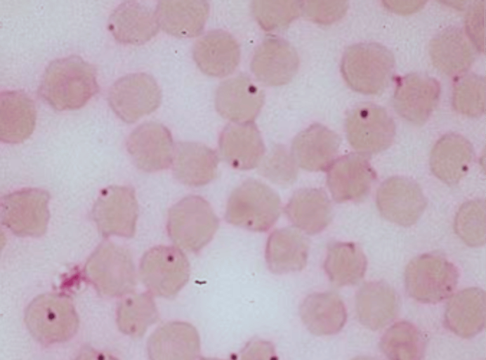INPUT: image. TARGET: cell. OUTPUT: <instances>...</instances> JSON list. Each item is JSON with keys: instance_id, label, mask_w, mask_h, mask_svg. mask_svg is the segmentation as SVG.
I'll return each mask as SVG.
<instances>
[{"instance_id": "obj_45", "label": "cell", "mask_w": 486, "mask_h": 360, "mask_svg": "<svg viewBox=\"0 0 486 360\" xmlns=\"http://www.w3.org/2000/svg\"><path fill=\"white\" fill-rule=\"evenodd\" d=\"M75 360H119L114 356L93 349H86Z\"/></svg>"}, {"instance_id": "obj_19", "label": "cell", "mask_w": 486, "mask_h": 360, "mask_svg": "<svg viewBox=\"0 0 486 360\" xmlns=\"http://www.w3.org/2000/svg\"><path fill=\"white\" fill-rule=\"evenodd\" d=\"M341 144L339 136L325 126L315 123L301 131L291 143L290 154L301 168L323 171L330 166Z\"/></svg>"}, {"instance_id": "obj_32", "label": "cell", "mask_w": 486, "mask_h": 360, "mask_svg": "<svg viewBox=\"0 0 486 360\" xmlns=\"http://www.w3.org/2000/svg\"><path fill=\"white\" fill-rule=\"evenodd\" d=\"M285 212L298 229L309 235L324 230L332 217L331 204L327 193L317 188L296 191L288 202Z\"/></svg>"}, {"instance_id": "obj_10", "label": "cell", "mask_w": 486, "mask_h": 360, "mask_svg": "<svg viewBox=\"0 0 486 360\" xmlns=\"http://www.w3.org/2000/svg\"><path fill=\"white\" fill-rule=\"evenodd\" d=\"M107 100L117 117L131 124L158 108L162 93L152 75L136 72L115 81L110 88Z\"/></svg>"}, {"instance_id": "obj_26", "label": "cell", "mask_w": 486, "mask_h": 360, "mask_svg": "<svg viewBox=\"0 0 486 360\" xmlns=\"http://www.w3.org/2000/svg\"><path fill=\"white\" fill-rule=\"evenodd\" d=\"M473 156V147L468 139L460 134H447L432 149L431 169L442 181L455 184L467 174Z\"/></svg>"}, {"instance_id": "obj_9", "label": "cell", "mask_w": 486, "mask_h": 360, "mask_svg": "<svg viewBox=\"0 0 486 360\" xmlns=\"http://www.w3.org/2000/svg\"><path fill=\"white\" fill-rule=\"evenodd\" d=\"M345 129L351 146L363 155L384 150L395 134V122L388 112L370 103H361L348 112Z\"/></svg>"}, {"instance_id": "obj_25", "label": "cell", "mask_w": 486, "mask_h": 360, "mask_svg": "<svg viewBox=\"0 0 486 360\" xmlns=\"http://www.w3.org/2000/svg\"><path fill=\"white\" fill-rule=\"evenodd\" d=\"M218 157L215 150L196 142H178L175 145L173 173L180 183L198 187L211 182L216 176Z\"/></svg>"}, {"instance_id": "obj_34", "label": "cell", "mask_w": 486, "mask_h": 360, "mask_svg": "<svg viewBox=\"0 0 486 360\" xmlns=\"http://www.w3.org/2000/svg\"><path fill=\"white\" fill-rule=\"evenodd\" d=\"M367 265L366 257L357 245L336 242L328 248L324 268L333 284L346 286L358 283L364 276Z\"/></svg>"}, {"instance_id": "obj_42", "label": "cell", "mask_w": 486, "mask_h": 360, "mask_svg": "<svg viewBox=\"0 0 486 360\" xmlns=\"http://www.w3.org/2000/svg\"><path fill=\"white\" fill-rule=\"evenodd\" d=\"M485 2H473L466 15V29L472 44L480 51L485 50Z\"/></svg>"}, {"instance_id": "obj_3", "label": "cell", "mask_w": 486, "mask_h": 360, "mask_svg": "<svg viewBox=\"0 0 486 360\" xmlns=\"http://www.w3.org/2000/svg\"><path fill=\"white\" fill-rule=\"evenodd\" d=\"M280 209V198L274 190L260 181L248 179L230 193L225 219L234 226L264 232L277 220Z\"/></svg>"}, {"instance_id": "obj_37", "label": "cell", "mask_w": 486, "mask_h": 360, "mask_svg": "<svg viewBox=\"0 0 486 360\" xmlns=\"http://www.w3.org/2000/svg\"><path fill=\"white\" fill-rule=\"evenodd\" d=\"M452 105L463 115L481 116L485 110V78L473 73L459 77L454 85Z\"/></svg>"}, {"instance_id": "obj_46", "label": "cell", "mask_w": 486, "mask_h": 360, "mask_svg": "<svg viewBox=\"0 0 486 360\" xmlns=\"http://www.w3.org/2000/svg\"><path fill=\"white\" fill-rule=\"evenodd\" d=\"M352 360H377L375 358L369 356H359Z\"/></svg>"}, {"instance_id": "obj_14", "label": "cell", "mask_w": 486, "mask_h": 360, "mask_svg": "<svg viewBox=\"0 0 486 360\" xmlns=\"http://www.w3.org/2000/svg\"><path fill=\"white\" fill-rule=\"evenodd\" d=\"M174 148L169 130L155 122L138 126L126 141V149L133 162L146 172L169 168L173 162Z\"/></svg>"}, {"instance_id": "obj_20", "label": "cell", "mask_w": 486, "mask_h": 360, "mask_svg": "<svg viewBox=\"0 0 486 360\" xmlns=\"http://www.w3.org/2000/svg\"><path fill=\"white\" fill-rule=\"evenodd\" d=\"M150 360H197L200 338L191 323L174 321L157 328L147 342Z\"/></svg>"}, {"instance_id": "obj_13", "label": "cell", "mask_w": 486, "mask_h": 360, "mask_svg": "<svg viewBox=\"0 0 486 360\" xmlns=\"http://www.w3.org/2000/svg\"><path fill=\"white\" fill-rule=\"evenodd\" d=\"M376 202L381 215L388 221L403 226L414 224L427 205L420 186L405 176H392L379 187Z\"/></svg>"}, {"instance_id": "obj_5", "label": "cell", "mask_w": 486, "mask_h": 360, "mask_svg": "<svg viewBox=\"0 0 486 360\" xmlns=\"http://www.w3.org/2000/svg\"><path fill=\"white\" fill-rule=\"evenodd\" d=\"M458 280L457 267L445 257L435 253L414 257L405 273L407 293L422 303L434 304L448 298L454 291Z\"/></svg>"}, {"instance_id": "obj_47", "label": "cell", "mask_w": 486, "mask_h": 360, "mask_svg": "<svg viewBox=\"0 0 486 360\" xmlns=\"http://www.w3.org/2000/svg\"><path fill=\"white\" fill-rule=\"evenodd\" d=\"M200 360H223V359H220L218 358L202 357L200 359Z\"/></svg>"}, {"instance_id": "obj_38", "label": "cell", "mask_w": 486, "mask_h": 360, "mask_svg": "<svg viewBox=\"0 0 486 360\" xmlns=\"http://www.w3.org/2000/svg\"><path fill=\"white\" fill-rule=\"evenodd\" d=\"M454 229L468 245L479 247L485 244V201L471 200L459 209L454 219Z\"/></svg>"}, {"instance_id": "obj_31", "label": "cell", "mask_w": 486, "mask_h": 360, "mask_svg": "<svg viewBox=\"0 0 486 360\" xmlns=\"http://www.w3.org/2000/svg\"><path fill=\"white\" fill-rule=\"evenodd\" d=\"M429 53L436 68L449 76L464 73L475 56L473 46L457 27H449L436 34L431 41Z\"/></svg>"}, {"instance_id": "obj_2", "label": "cell", "mask_w": 486, "mask_h": 360, "mask_svg": "<svg viewBox=\"0 0 486 360\" xmlns=\"http://www.w3.org/2000/svg\"><path fill=\"white\" fill-rule=\"evenodd\" d=\"M395 59L386 46L375 42L350 46L341 64L342 75L348 86L364 94H379L389 85L394 73Z\"/></svg>"}, {"instance_id": "obj_7", "label": "cell", "mask_w": 486, "mask_h": 360, "mask_svg": "<svg viewBox=\"0 0 486 360\" xmlns=\"http://www.w3.org/2000/svg\"><path fill=\"white\" fill-rule=\"evenodd\" d=\"M84 272L99 292L109 297L133 292L136 269L130 252L117 244H100L87 260Z\"/></svg>"}, {"instance_id": "obj_24", "label": "cell", "mask_w": 486, "mask_h": 360, "mask_svg": "<svg viewBox=\"0 0 486 360\" xmlns=\"http://www.w3.org/2000/svg\"><path fill=\"white\" fill-rule=\"evenodd\" d=\"M37 120L34 101L23 90H6L0 94V140L15 144L33 133Z\"/></svg>"}, {"instance_id": "obj_39", "label": "cell", "mask_w": 486, "mask_h": 360, "mask_svg": "<svg viewBox=\"0 0 486 360\" xmlns=\"http://www.w3.org/2000/svg\"><path fill=\"white\" fill-rule=\"evenodd\" d=\"M251 12L259 25L265 31L287 27L301 13V1H254Z\"/></svg>"}, {"instance_id": "obj_8", "label": "cell", "mask_w": 486, "mask_h": 360, "mask_svg": "<svg viewBox=\"0 0 486 360\" xmlns=\"http://www.w3.org/2000/svg\"><path fill=\"white\" fill-rule=\"evenodd\" d=\"M139 274L143 283L152 294L171 299L188 282L190 269L181 249L158 245L143 255Z\"/></svg>"}, {"instance_id": "obj_11", "label": "cell", "mask_w": 486, "mask_h": 360, "mask_svg": "<svg viewBox=\"0 0 486 360\" xmlns=\"http://www.w3.org/2000/svg\"><path fill=\"white\" fill-rule=\"evenodd\" d=\"M49 193L39 188H25L4 195L1 219L18 236L39 237L45 233L49 219Z\"/></svg>"}, {"instance_id": "obj_16", "label": "cell", "mask_w": 486, "mask_h": 360, "mask_svg": "<svg viewBox=\"0 0 486 360\" xmlns=\"http://www.w3.org/2000/svg\"><path fill=\"white\" fill-rule=\"evenodd\" d=\"M298 64V53L289 41L269 35L256 49L250 67L258 81L277 86L284 85L293 79Z\"/></svg>"}, {"instance_id": "obj_4", "label": "cell", "mask_w": 486, "mask_h": 360, "mask_svg": "<svg viewBox=\"0 0 486 360\" xmlns=\"http://www.w3.org/2000/svg\"><path fill=\"white\" fill-rule=\"evenodd\" d=\"M219 219L211 205L199 195H188L169 210L167 232L180 249L198 252L212 240Z\"/></svg>"}, {"instance_id": "obj_43", "label": "cell", "mask_w": 486, "mask_h": 360, "mask_svg": "<svg viewBox=\"0 0 486 360\" xmlns=\"http://www.w3.org/2000/svg\"><path fill=\"white\" fill-rule=\"evenodd\" d=\"M240 360H278V358L270 342L254 338L241 351Z\"/></svg>"}, {"instance_id": "obj_35", "label": "cell", "mask_w": 486, "mask_h": 360, "mask_svg": "<svg viewBox=\"0 0 486 360\" xmlns=\"http://www.w3.org/2000/svg\"><path fill=\"white\" fill-rule=\"evenodd\" d=\"M380 348L388 360H422L426 341L414 324L402 321L393 324L384 333Z\"/></svg>"}, {"instance_id": "obj_36", "label": "cell", "mask_w": 486, "mask_h": 360, "mask_svg": "<svg viewBox=\"0 0 486 360\" xmlns=\"http://www.w3.org/2000/svg\"><path fill=\"white\" fill-rule=\"evenodd\" d=\"M157 319V309L149 293L131 295L118 304L117 325L120 331L126 335L140 337Z\"/></svg>"}, {"instance_id": "obj_17", "label": "cell", "mask_w": 486, "mask_h": 360, "mask_svg": "<svg viewBox=\"0 0 486 360\" xmlns=\"http://www.w3.org/2000/svg\"><path fill=\"white\" fill-rule=\"evenodd\" d=\"M327 169V186L337 202L364 198L376 179L375 171L361 153L343 155L333 161Z\"/></svg>"}, {"instance_id": "obj_30", "label": "cell", "mask_w": 486, "mask_h": 360, "mask_svg": "<svg viewBox=\"0 0 486 360\" xmlns=\"http://www.w3.org/2000/svg\"><path fill=\"white\" fill-rule=\"evenodd\" d=\"M265 257L268 267L273 274L301 271L307 264L308 242L296 228L277 229L268 238Z\"/></svg>"}, {"instance_id": "obj_23", "label": "cell", "mask_w": 486, "mask_h": 360, "mask_svg": "<svg viewBox=\"0 0 486 360\" xmlns=\"http://www.w3.org/2000/svg\"><path fill=\"white\" fill-rule=\"evenodd\" d=\"M192 56L204 74L223 77L232 73L240 60V49L236 39L228 32H208L195 44Z\"/></svg>"}, {"instance_id": "obj_27", "label": "cell", "mask_w": 486, "mask_h": 360, "mask_svg": "<svg viewBox=\"0 0 486 360\" xmlns=\"http://www.w3.org/2000/svg\"><path fill=\"white\" fill-rule=\"evenodd\" d=\"M155 13L159 27L179 38L199 36L209 13L206 1H160Z\"/></svg>"}, {"instance_id": "obj_22", "label": "cell", "mask_w": 486, "mask_h": 360, "mask_svg": "<svg viewBox=\"0 0 486 360\" xmlns=\"http://www.w3.org/2000/svg\"><path fill=\"white\" fill-rule=\"evenodd\" d=\"M218 144L223 160L239 170L258 166L265 153L262 137L253 122L228 124L220 135Z\"/></svg>"}, {"instance_id": "obj_1", "label": "cell", "mask_w": 486, "mask_h": 360, "mask_svg": "<svg viewBox=\"0 0 486 360\" xmlns=\"http://www.w3.org/2000/svg\"><path fill=\"white\" fill-rule=\"evenodd\" d=\"M98 91L95 67L77 55L51 61L38 89L40 97L58 111L82 108Z\"/></svg>"}, {"instance_id": "obj_40", "label": "cell", "mask_w": 486, "mask_h": 360, "mask_svg": "<svg viewBox=\"0 0 486 360\" xmlns=\"http://www.w3.org/2000/svg\"><path fill=\"white\" fill-rule=\"evenodd\" d=\"M260 164V174L275 184L289 186L297 179V165L284 146H274Z\"/></svg>"}, {"instance_id": "obj_6", "label": "cell", "mask_w": 486, "mask_h": 360, "mask_svg": "<svg viewBox=\"0 0 486 360\" xmlns=\"http://www.w3.org/2000/svg\"><path fill=\"white\" fill-rule=\"evenodd\" d=\"M25 321L31 335L46 345L67 340L79 326L78 316L70 299L49 293L30 302L25 312Z\"/></svg>"}, {"instance_id": "obj_15", "label": "cell", "mask_w": 486, "mask_h": 360, "mask_svg": "<svg viewBox=\"0 0 486 360\" xmlns=\"http://www.w3.org/2000/svg\"><path fill=\"white\" fill-rule=\"evenodd\" d=\"M440 93L438 81L423 73H410L400 78L393 103L397 113L406 120L423 124L437 105Z\"/></svg>"}, {"instance_id": "obj_12", "label": "cell", "mask_w": 486, "mask_h": 360, "mask_svg": "<svg viewBox=\"0 0 486 360\" xmlns=\"http://www.w3.org/2000/svg\"><path fill=\"white\" fill-rule=\"evenodd\" d=\"M91 215L103 236L133 237L138 217L134 190L119 186L105 188L98 196Z\"/></svg>"}, {"instance_id": "obj_21", "label": "cell", "mask_w": 486, "mask_h": 360, "mask_svg": "<svg viewBox=\"0 0 486 360\" xmlns=\"http://www.w3.org/2000/svg\"><path fill=\"white\" fill-rule=\"evenodd\" d=\"M107 28L116 41L124 44L141 45L159 31L156 13L137 1L121 3L110 14Z\"/></svg>"}, {"instance_id": "obj_41", "label": "cell", "mask_w": 486, "mask_h": 360, "mask_svg": "<svg viewBox=\"0 0 486 360\" xmlns=\"http://www.w3.org/2000/svg\"><path fill=\"white\" fill-rule=\"evenodd\" d=\"M348 7L347 1H301L304 15L320 24H330L339 20L345 15Z\"/></svg>"}, {"instance_id": "obj_44", "label": "cell", "mask_w": 486, "mask_h": 360, "mask_svg": "<svg viewBox=\"0 0 486 360\" xmlns=\"http://www.w3.org/2000/svg\"><path fill=\"white\" fill-rule=\"evenodd\" d=\"M426 2L422 1H383L385 6L395 13L409 14L418 11L423 7Z\"/></svg>"}, {"instance_id": "obj_29", "label": "cell", "mask_w": 486, "mask_h": 360, "mask_svg": "<svg viewBox=\"0 0 486 360\" xmlns=\"http://www.w3.org/2000/svg\"><path fill=\"white\" fill-rule=\"evenodd\" d=\"M399 300L395 290L384 281H371L359 289L355 309L359 321L365 327L379 330L396 316Z\"/></svg>"}, {"instance_id": "obj_28", "label": "cell", "mask_w": 486, "mask_h": 360, "mask_svg": "<svg viewBox=\"0 0 486 360\" xmlns=\"http://www.w3.org/2000/svg\"><path fill=\"white\" fill-rule=\"evenodd\" d=\"M447 328L456 335L471 338L485 323V292L476 287L464 289L448 301L445 312Z\"/></svg>"}, {"instance_id": "obj_33", "label": "cell", "mask_w": 486, "mask_h": 360, "mask_svg": "<svg viewBox=\"0 0 486 360\" xmlns=\"http://www.w3.org/2000/svg\"><path fill=\"white\" fill-rule=\"evenodd\" d=\"M299 312L307 329L317 336L339 333L347 319L343 302L331 292L309 295L301 304Z\"/></svg>"}, {"instance_id": "obj_18", "label": "cell", "mask_w": 486, "mask_h": 360, "mask_svg": "<svg viewBox=\"0 0 486 360\" xmlns=\"http://www.w3.org/2000/svg\"><path fill=\"white\" fill-rule=\"evenodd\" d=\"M265 94L244 74L223 81L216 91L215 106L218 114L232 122H252L259 113Z\"/></svg>"}]
</instances>
